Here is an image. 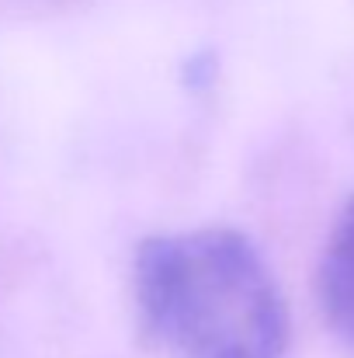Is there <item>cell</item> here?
I'll return each mask as SVG.
<instances>
[{"label": "cell", "mask_w": 354, "mask_h": 358, "mask_svg": "<svg viewBox=\"0 0 354 358\" xmlns=\"http://www.w3.org/2000/svg\"><path fill=\"white\" fill-rule=\"evenodd\" d=\"M142 334L170 358H281L288 306L250 237L212 227L142 240L132 268Z\"/></svg>", "instance_id": "cell-1"}, {"label": "cell", "mask_w": 354, "mask_h": 358, "mask_svg": "<svg viewBox=\"0 0 354 358\" xmlns=\"http://www.w3.org/2000/svg\"><path fill=\"white\" fill-rule=\"evenodd\" d=\"M320 303L330 327L354 348V199L337 216L323 261H320Z\"/></svg>", "instance_id": "cell-2"}]
</instances>
